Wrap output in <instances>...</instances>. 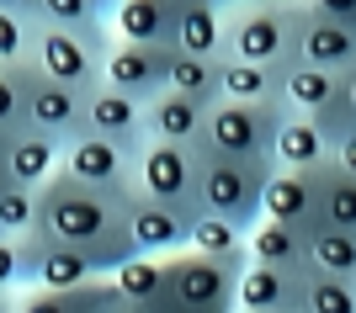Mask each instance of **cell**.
<instances>
[{
  "mask_svg": "<svg viewBox=\"0 0 356 313\" xmlns=\"http://www.w3.org/2000/svg\"><path fill=\"white\" fill-rule=\"evenodd\" d=\"M32 228H43V234L74 244V250H86L90 266L102 271V276H112L128 255H138L128 228H122V196L86 186L64 164L38 186V223Z\"/></svg>",
  "mask_w": 356,
  "mask_h": 313,
  "instance_id": "cell-1",
  "label": "cell"
},
{
  "mask_svg": "<svg viewBox=\"0 0 356 313\" xmlns=\"http://www.w3.org/2000/svg\"><path fill=\"white\" fill-rule=\"evenodd\" d=\"M245 266H250V250H239V255H202V250L165 255V313H229Z\"/></svg>",
  "mask_w": 356,
  "mask_h": 313,
  "instance_id": "cell-2",
  "label": "cell"
},
{
  "mask_svg": "<svg viewBox=\"0 0 356 313\" xmlns=\"http://www.w3.org/2000/svg\"><path fill=\"white\" fill-rule=\"evenodd\" d=\"M298 6L239 0V11L223 22V53L266 64V69H293L298 64Z\"/></svg>",
  "mask_w": 356,
  "mask_h": 313,
  "instance_id": "cell-3",
  "label": "cell"
},
{
  "mask_svg": "<svg viewBox=\"0 0 356 313\" xmlns=\"http://www.w3.org/2000/svg\"><path fill=\"white\" fill-rule=\"evenodd\" d=\"M197 208L223 212L234 223L250 228L261 218V186L271 176V160H239V154L218 149H197Z\"/></svg>",
  "mask_w": 356,
  "mask_h": 313,
  "instance_id": "cell-4",
  "label": "cell"
},
{
  "mask_svg": "<svg viewBox=\"0 0 356 313\" xmlns=\"http://www.w3.org/2000/svg\"><path fill=\"white\" fill-rule=\"evenodd\" d=\"M287 106L282 101H234L218 96L208 106V128L197 149H218V154H239V160H271V138Z\"/></svg>",
  "mask_w": 356,
  "mask_h": 313,
  "instance_id": "cell-5",
  "label": "cell"
},
{
  "mask_svg": "<svg viewBox=\"0 0 356 313\" xmlns=\"http://www.w3.org/2000/svg\"><path fill=\"white\" fill-rule=\"evenodd\" d=\"M118 32H70V27H38V43H32V64L54 80H70V85L90 90L102 85V59L112 48Z\"/></svg>",
  "mask_w": 356,
  "mask_h": 313,
  "instance_id": "cell-6",
  "label": "cell"
},
{
  "mask_svg": "<svg viewBox=\"0 0 356 313\" xmlns=\"http://www.w3.org/2000/svg\"><path fill=\"white\" fill-rule=\"evenodd\" d=\"M197 144H170V138H144L134 164V186L149 196H160L170 208L197 212Z\"/></svg>",
  "mask_w": 356,
  "mask_h": 313,
  "instance_id": "cell-7",
  "label": "cell"
},
{
  "mask_svg": "<svg viewBox=\"0 0 356 313\" xmlns=\"http://www.w3.org/2000/svg\"><path fill=\"white\" fill-rule=\"evenodd\" d=\"M22 128H38V133L59 138V144L80 138V133H86V90L70 85V80L43 75V69L32 64L27 101H22Z\"/></svg>",
  "mask_w": 356,
  "mask_h": 313,
  "instance_id": "cell-8",
  "label": "cell"
},
{
  "mask_svg": "<svg viewBox=\"0 0 356 313\" xmlns=\"http://www.w3.org/2000/svg\"><path fill=\"white\" fill-rule=\"evenodd\" d=\"M134 164H138V149H128L118 138H102V133H80L64 144V170L112 196L134 192Z\"/></svg>",
  "mask_w": 356,
  "mask_h": 313,
  "instance_id": "cell-9",
  "label": "cell"
},
{
  "mask_svg": "<svg viewBox=\"0 0 356 313\" xmlns=\"http://www.w3.org/2000/svg\"><path fill=\"white\" fill-rule=\"evenodd\" d=\"M122 228H128L138 255H176V250H186L192 212L170 208V202H160V196H149V192L134 186V192L122 196Z\"/></svg>",
  "mask_w": 356,
  "mask_h": 313,
  "instance_id": "cell-10",
  "label": "cell"
},
{
  "mask_svg": "<svg viewBox=\"0 0 356 313\" xmlns=\"http://www.w3.org/2000/svg\"><path fill=\"white\" fill-rule=\"evenodd\" d=\"M22 244H27V287L32 292H64V287H80L86 276H102L86 250H74L64 239L43 234V228H27Z\"/></svg>",
  "mask_w": 356,
  "mask_h": 313,
  "instance_id": "cell-11",
  "label": "cell"
},
{
  "mask_svg": "<svg viewBox=\"0 0 356 313\" xmlns=\"http://www.w3.org/2000/svg\"><path fill=\"white\" fill-rule=\"evenodd\" d=\"M165 64H170V48L112 37V48H106V59H102V80L128 90L134 101H154L165 90Z\"/></svg>",
  "mask_w": 356,
  "mask_h": 313,
  "instance_id": "cell-12",
  "label": "cell"
},
{
  "mask_svg": "<svg viewBox=\"0 0 356 313\" xmlns=\"http://www.w3.org/2000/svg\"><path fill=\"white\" fill-rule=\"evenodd\" d=\"M298 59L303 64H325V69H351L356 64V27L325 16L319 6H298Z\"/></svg>",
  "mask_w": 356,
  "mask_h": 313,
  "instance_id": "cell-13",
  "label": "cell"
},
{
  "mask_svg": "<svg viewBox=\"0 0 356 313\" xmlns=\"http://www.w3.org/2000/svg\"><path fill=\"white\" fill-rule=\"evenodd\" d=\"M303 271H309V266H303ZM303 271L250 260V266L239 271L234 308H245V313H298V303H303Z\"/></svg>",
  "mask_w": 356,
  "mask_h": 313,
  "instance_id": "cell-14",
  "label": "cell"
},
{
  "mask_svg": "<svg viewBox=\"0 0 356 313\" xmlns=\"http://www.w3.org/2000/svg\"><path fill=\"white\" fill-rule=\"evenodd\" d=\"M86 133L118 138L128 149H144V101H134L118 85H90L86 90Z\"/></svg>",
  "mask_w": 356,
  "mask_h": 313,
  "instance_id": "cell-15",
  "label": "cell"
},
{
  "mask_svg": "<svg viewBox=\"0 0 356 313\" xmlns=\"http://www.w3.org/2000/svg\"><path fill=\"white\" fill-rule=\"evenodd\" d=\"M208 128V101L181 96L165 85L154 101H144V138H170V144H202Z\"/></svg>",
  "mask_w": 356,
  "mask_h": 313,
  "instance_id": "cell-16",
  "label": "cell"
},
{
  "mask_svg": "<svg viewBox=\"0 0 356 313\" xmlns=\"http://www.w3.org/2000/svg\"><path fill=\"white\" fill-rule=\"evenodd\" d=\"M59 164H64V144L59 138L38 133V128H11V133H6V180L38 192Z\"/></svg>",
  "mask_w": 356,
  "mask_h": 313,
  "instance_id": "cell-17",
  "label": "cell"
},
{
  "mask_svg": "<svg viewBox=\"0 0 356 313\" xmlns=\"http://www.w3.org/2000/svg\"><path fill=\"white\" fill-rule=\"evenodd\" d=\"M261 218L309 228L314 223V170H293V164H271L266 186H261Z\"/></svg>",
  "mask_w": 356,
  "mask_h": 313,
  "instance_id": "cell-18",
  "label": "cell"
},
{
  "mask_svg": "<svg viewBox=\"0 0 356 313\" xmlns=\"http://www.w3.org/2000/svg\"><path fill=\"white\" fill-rule=\"evenodd\" d=\"M170 11H176V22H170V48L218 59L223 53V6H213V0H170Z\"/></svg>",
  "mask_w": 356,
  "mask_h": 313,
  "instance_id": "cell-19",
  "label": "cell"
},
{
  "mask_svg": "<svg viewBox=\"0 0 356 313\" xmlns=\"http://www.w3.org/2000/svg\"><path fill=\"white\" fill-rule=\"evenodd\" d=\"M271 164H293V170H319L330 164V138L309 112H282L277 138H271Z\"/></svg>",
  "mask_w": 356,
  "mask_h": 313,
  "instance_id": "cell-20",
  "label": "cell"
},
{
  "mask_svg": "<svg viewBox=\"0 0 356 313\" xmlns=\"http://www.w3.org/2000/svg\"><path fill=\"white\" fill-rule=\"evenodd\" d=\"M27 308H38V313H128V303H122L112 276H86L80 287H64V292H32Z\"/></svg>",
  "mask_w": 356,
  "mask_h": 313,
  "instance_id": "cell-21",
  "label": "cell"
},
{
  "mask_svg": "<svg viewBox=\"0 0 356 313\" xmlns=\"http://www.w3.org/2000/svg\"><path fill=\"white\" fill-rule=\"evenodd\" d=\"M128 313H165V255H128L112 271Z\"/></svg>",
  "mask_w": 356,
  "mask_h": 313,
  "instance_id": "cell-22",
  "label": "cell"
},
{
  "mask_svg": "<svg viewBox=\"0 0 356 313\" xmlns=\"http://www.w3.org/2000/svg\"><path fill=\"white\" fill-rule=\"evenodd\" d=\"M303 255H309L314 271H330V276H346L356 282V228H335L314 218L303 228Z\"/></svg>",
  "mask_w": 356,
  "mask_h": 313,
  "instance_id": "cell-23",
  "label": "cell"
},
{
  "mask_svg": "<svg viewBox=\"0 0 356 313\" xmlns=\"http://www.w3.org/2000/svg\"><path fill=\"white\" fill-rule=\"evenodd\" d=\"M170 22H176L170 0H118V6H112V32L128 37V43L170 48Z\"/></svg>",
  "mask_w": 356,
  "mask_h": 313,
  "instance_id": "cell-24",
  "label": "cell"
},
{
  "mask_svg": "<svg viewBox=\"0 0 356 313\" xmlns=\"http://www.w3.org/2000/svg\"><path fill=\"white\" fill-rule=\"evenodd\" d=\"M282 75L287 69H266V64L218 53V90L234 101H282Z\"/></svg>",
  "mask_w": 356,
  "mask_h": 313,
  "instance_id": "cell-25",
  "label": "cell"
},
{
  "mask_svg": "<svg viewBox=\"0 0 356 313\" xmlns=\"http://www.w3.org/2000/svg\"><path fill=\"white\" fill-rule=\"evenodd\" d=\"M314 218L335 228H356V176L341 164L314 170Z\"/></svg>",
  "mask_w": 356,
  "mask_h": 313,
  "instance_id": "cell-26",
  "label": "cell"
},
{
  "mask_svg": "<svg viewBox=\"0 0 356 313\" xmlns=\"http://www.w3.org/2000/svg\"><path fill=\"white\" fill-rule=\"evenodd\" d=\"M245 250H250V260H266V266H293V271L309 266V255H303V228L277 223V218H255L250 234H245Z\"/></svg>",
  "mask_w": 356,
  "mask_h": 313,
  "instance_id": "cell-27",
  "label": "cell"
},
{
  "mask_svg": "<svg viewBox=\"0 0 356 313\" xmlns=\"http://www.w3.org/2000/svg\"><path fill=\"white\" fill-rule=\"evenodd\" d=\"M341 85H346L341 69H325V64H303V59H298L293 69L282 75V106H287V112H319Z\"/></svg>",
  "mask_w": 356,
  "mask_h": 313,
  "instance_id": "cell-28",
  "label": "cell"
},
{
  "mask_svg": "<svg viewBox=\"0 0 356 313\" xmlns=\"http://www.w3.org/2000/svg\"><path fill=\"white\" fill-rule=\"evenodd\" d=\"M165 85L181 90V96H197V101H218V59H208V53H181V48H170V64H165Z\"/></svg>",
  "mask_w": 356,
  "mask_h": 313,
  "instance_id": "cell-29",
  "label": "cell"
},
{
  "mask_svg": "<svg viewBox=\"0 0 356 313\" xmlns=\"http://www.w3.org/2000/svg\"><path fill=\"white\" fill-rule=\"evenodd\" d=\"M245 234H250L245 223L223 218V212L197 208V212H192V228H186V250H202V255H239V250H245Z\"/></svg>",
  "mask_w": 356,
  "mask_h": 313,
  "instance_id": "cell-30",
  "label": "cell"
},
{
  "mask_svg": "<svg viewBox=\"0 0 356 313\" xmlns=\"http://www.w3.org/2000/svg\"><path fill=\"white\" fill-rule=\"evenodd\" d=\"M298 313H356V282L330 276V271H303V303Z\"/></svg>",
  "mask_w": 356,
  "mask_h": 313,
  "instance_id": "cell-31",
  "label": "cell"
},
{
  "mask_svg": "<svg viewBox=\"0 0 356 313\" xmlns=\"http://www.w3.org/2000/svg\"><path fill=\"white\" fill-rule=\"evenodd\" d=\"M38 22L70 32H106V0H38Z\"/></svg>",
  "mask_w": 356,
  "mask_h": 313,
  "instance_id": "cell-32",
  "label": "cell"
},
{
  "mask_svg": "<svg viewBox=\"0 0 356 313\" xmlns=\"http://www.w3.org/2000/svg\"><path fill=\"white\" fill-rule=\"evenodd\" d=\"M32 59H0V128H22V101H27Z\"/></svg>",
  "mask_w": 356,
  "mask_h": 313,
  "instance_id": "cell-33",
  "label": "cell"
},
{
  "mask_svg": "<svg viewBox=\"0 0 356 313\" xmlns=\"http://www.w3.org/2000/svg\"><path fill=\"white\" fill-rule=\"evenodd\" d=\"M32 223H38V192L0 180V234H27Z\"/></svg>",
  "mask_w": 356,
  "mask_h": 313,
  "instance_id": "cell-34",
  "label": "cell"
},
{
  "mask_svg": "<svg viewBox=\"0 0 356 313\" xmlns=\"http://www.w3.org/2000/svg\"><path fill=\"white\" fill-rule=\"evenodd\" d=\"M38 16L22 11H0V59H32V43H38Z\"/></svg>",
  "mask_w": 356,
  "mask_h": 313,
  "instance_id": "cell-35",
  "label": "cell"
},
{
  "mask_svg": "<svg viewBox=\"0 0 356 313\" xmlns=\"http://www.w3.org/2000/svg\"><path fill=\"white\" fill-rule=\"evenodd\" d=\"M309 117L319 122V133H325L330 144H335V138H346V133L356 128V106H351V96H346V85L335 90V96H330L319 112H309Z\"/></svg>",
  "mask_w": 356,
  "mask_h": 313,
  "instance_id": "cell-36",
  "label": "cell"
},
{
  "mask_svg": "<svg viewBox=\"0 0 356 313\" xmlns=\"http://www.w3.org/2000/svg\"><path fill=\"white\" fill-rule=\"evenodd\" d=\"M27 287V244L22 234H0V292Z\"/></svg>",
  "mask_w": 356,
  "mask_h": 313,
  "instance_id": "cell-37",
  "label": "cell"
},
{
  "mask_svg": "<svg viewBox=\"0 0 356 313\" xmlns=\"http://www.w3.org/2000/svg\"><path fill=\"white\" fill-rule=\"evenodd\" d=\"M330 164H341V170H351L356 176V128L346 138H335V144H330Z\"/></svg>",
  "mask_w": 356,
  "mask_h": 313,
  "instance_id": "cell-38",
  "label": "cell"
},
{
  "mask_svg": "<svg viewBox=\"0 0 356 313\" xmlns=\"http://www.w3.org/2000/svg\"><path fill=\"white\" fill-rule=\"evenodd\" d=\"M309 6H319L325 16H335V22H346V27H356V0H309Z\"/></svg>",
  "mask_w": 356,
  "mask_h": 313,
  "instance_id": "cell-39",
  "label": "cell"
},
{
  "mask_svg": "<svg viewBox=\"0 0 356 313\" xmlns=\"http://www.w3.org/2000/svg\"><path fill=\"white\" fill-rule=\"evenodd\" d=\"M0 11H22V16H38V0H0Z\"/></svg>",
  "mask_w": 356,
  "mask_h": 313,
  "instance_id": "cell-40",
  "label": "cell"
},
{
  "mask_svg": "<svg viewBox=\"0 0 356 313\" xmlns=\"http://www.w3.org/2000/svg\"><path fill=\"white\" fill-rule=\"evenodd\" d=\"M346 96H351V106H356V64L346 69Z\"/></svg>",
  "mask_w": 356,
  "mask_h": 313,
  "instance_id": "cell-41",
  "label": "cell"
},
{
  "mask_svg": "<svg viewBox=\"0 0 356 313\" xmlns=\"http://www.w3.org/2000/svg\"><path fill=\"white\" fill-rule=\"evenodd\" d=\"M0 180H6V128H0Z\"/></svg>",
  "mask_w": 356,
  "mask_h": 313,
  "instance_id": "cell-42",
  "label": "cell"
},
{
  "mask_svg": "<svg viewBox=\"0 0 356 313\" xmlns=\"http://www.w3.org/2000/svg\"><path fill=\"white\" fill-rule=\"evenodd\" d=\"M266 6H298V0H266Z\"/></svg>",
  "mask_w": 356,
  "mask_h": 313,
  "instance_id": "cell-43",
  "label": "cell"
},
{
  "mask_svg": "<svg viewBox=\"0 0 356 313\" xmlns=\"http://www.w3.org/2000/svg\"><path fill=\"white\" fill-rule=\"evenodd\" d=\"M213 6H239V0H213Z\"/></svg>",
  "mask_w": 356,
  "mask_h": 313,
  "instance_id": "cell-44",
  "label": "cell"
}]
</instances>
